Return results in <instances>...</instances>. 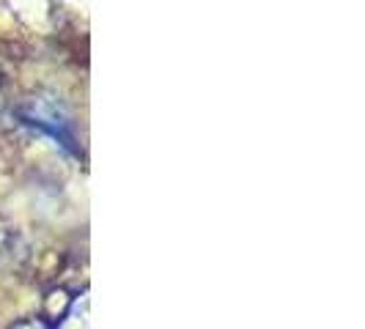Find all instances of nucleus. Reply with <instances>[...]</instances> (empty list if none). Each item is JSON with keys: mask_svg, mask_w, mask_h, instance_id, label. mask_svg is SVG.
I'll use <instances>...</instances> for the list:
<instances>
[{"mask_svg": "<svg viewBox=\"0 0 365 329\" xmlns=\"http://www.w3.org/2000/svg\"><path fill=\"white\" fill-rule=\"evenodd\" d=\"M19 115L25 118V124L38 127L41 132L53 135L58 143H63V146L72 148V143H74L72 121H66V118L58 113L55 105H50V102H28L25 108L19 110Z\"/></svg>", "mask_w": 365, "mask_h": 329, "instance_id": "nucleus-1", "label": "nucleus"}, {"mask_svg": "<svg viewBox=\"0 0 365 329\" xmlns=\"http://www.w3.org/2000/svg\"><path fill=\"white\" fill-rule=\"evenodd\" d=\"M53 329H88V299H86V293L74 299L69 310L63 313V318H58V324Z\"/></svg>", "mask_w": 365, "mask_h": 329, "instance_id": "nucleus-2", "label": "nucleus"}, {"mask_svg": "<svg viewBox=\"0 0 365 329\" xmlns=\"http://www.w3.org/2000/svg\"><path fill=\"white\" fill-rule=\"evenodd\" d=\"M11 329H53V324H47L44 318H25V321L14 324Z\"/></svg>", "mask_w": 365, "mask_h": 329, "instance_id": "nucleus-3", "label": "nucleus"}]
</instances>
